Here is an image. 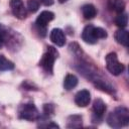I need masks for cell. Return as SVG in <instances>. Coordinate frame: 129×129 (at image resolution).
Segmentation results:
<instances>
[{
	"instance_id": "obj_3",
	"label": "cell",
	"mask_w": 129,
	"mask_h": 129,
	"mask_svg": "<svg viewBox=\"0 0 129 129\" xmlns=\"http://www.w3.org/2000/svg\"><path fill=\"white\" fill-rule=\"evenodd\" d=\"M106 68L114 76H119L124 71V64L118 60V56L115 52H110L106 55Z\"/></svg>"
},
{
	"instance_id": "obj_19",
	"label": "cell",
	"mask_w": 129,
	"mask_h": 129,
	"mask_svg": "<svg viewBox=\"0 0 129 129\" xmlns=\"http://www.w3.org/2000/svg\"><path fill=\"white\" fill-rule=\"evenodd\" d=\"M94 34H95V37L97 39H101V38H106L107 37L106 30L101 28V27H94Z\"/></svg>"
},
{
	"instance_id": "obj_18",
	"label": "cell",
	"mask_w": 129,
	"mask_h": 129,
	"mask_svg": "<svg viewBox=\"0 0 129 129\" xmlns=\"http://www.w3.org/2000/svg\"><path fill=\"white\" fill-rule=\"evenodd\" d=\"M27 8L30 12L34 13L39 8V2L37 0H27Z\"/></svg>"
},
{
	"instance_id": "obj_5",
	"label": "cell",
	"mask_w": 129,
	"mask_h": 129,
	"mask_svg": "<svg viewBox=\"0 0 129 129\" xmlns=\"http://www.w3.org/2000/svg\"><path fill=\"white\" fill-rule=\"evenodd\" d=\"M11 11L13 13V15L18 18V19H24L27 15L26 9L24 7V4L22 2V0H10L9 2Z\"/></svg>"
},
{
	"instance_id": "obj_1",
	"label": "cell",
	"mask_w": 129,
	"mask_h": 129,
	"mask_svg": "<svg viewBox=\"0 0 129 129\" xmlns=\"http://www.w3.org/2000/svg\"><path fill=\"white\" fill-rule=\"evenodd\" d=\"M107 123L113 128H121L129 124V111L125 107H118L107 117Z\"/></svg>"
},
{
	"instance_id": "obj_24",
	"label": "cell",
	"mask_w": 129,
	"mask_h": 129,
	"mask_svg": "<svg viewBox=\"0 0 129 129\" xmlns=\"http://www.w3.org/2000/svg\"><path fill=\"white\" fill-rule=\"evenodd\" d=\"M68 0H58V2L59 3H64V2H67Z\"/></svg>"
},
{
	"instance_id": "obj_4",
	"label": "cell",
	"mask_w": 129,
	"mask_h": 129,
	"mask_svg": "<svg viewBox=\"0 0 129 129\" xmlns=\"http://www.w3.org/2000/svg\"><path fill=\"white\" fill-rule=\"evenodd\" d=\"M19 118L28 120V121H35L39 118V112L33 104H23L18 111Z\"/></svg>"
},
{
	"instance_id": "obj_23",
	"label": "cell",
	"mask_w": 129,
	"mask_h": 129,
	"mask_svg": "<svg viewBox=\"0 0 129 129\" xmlns=\"http://www.w3.org/2000/svg\"><path fill=\"white\" fill-rule=\"evenodd\" d=\"M3 43H4V35H3V33L0 31V48L3 46Z\"/></svg>"
},
{
	"instance_id": "obj_6",
	"label": "cell",
	"mask_w": 129,
	"mask_h": 129,
	"mask_svg": "<svg viewBox=\"0 0 129 129\" xmlns=\"http://www.w3.org/2000/svg\"><path fill=\"white\" fill-rule=\"evenodd\" d=\"M54 18V14L53 12L51 11H47V10H44L42 11L38 17L36 18V25L41 29V28H44L46 27V25L48 24V22H50L51 20H53Z\"/></svg>"
},
{
	"instance_id": "obj_20",
	"label": "cell",
	"mask_w": 129,
	"mask_h": 129,
	"mask_svg": "<svg viewBox=\"0 0 129 129\" xmlns=\"http://www.w3.org/2000/svg\"><path fill=\"white\" fill-rule=\"evenodd\" d=\"M43 112L46 114V115H50L54 112V107L52 104H44L43 106Z\"/></svg>"
},
{
	"instance_id": "obj_14",
	"label": "cell",
	"mask_w": 129,
	"mask_h": 129,
	"mask_svg": "<svg viewBox=\"0 0 129 129\" xmlns=\"http://www.w3.org/2000/svg\"><path fill=\"white\" fill-rule=\"evenodd\" d=\"M82 126V117L80 115H72L68 118V128H78Z\"/></svg>"
},
{
	"instance_id": "obj_10",
	"label": "cell",
	"mask_w": 129,
	"mask_h": 129,
	"mask_svg": "<svg viewBox=\"0 0 129 129\" xmlns=\"http://www.w3.org/2000/svg\"><path fill=\"white\" fill-rule=\"evenodd\" d=\"M93 111H94V115L101 119L106 111V104L102 99H96L93 103Z\"/></svg>"
},
{
	"instance_id": "obj_21",
	"label": "cell",
	"mask_w": 129,
	"mask_h": 129,
	"mask_svg": "<svg viewBox=\"0 0 129 129\" xmlns=\"http://www.w3.org/2000/svg\"><path fill=\"white\" fill-rule=\"evenodd\" d=\"M23 86H24V88H25L26 90H35V89H33V84L29 83L28 81L24 82V83H23Z\"/></svg>"
},
{
	"instance_id": "obj_8",
	"label": "cell",
	"mask_w": 129,
	"mask_h": 129,
	"mask_svg": "<svg viewBox=\"0 0 129 129\" xmlns=\"http://www.w3.org/2000/svg\"><path fill=\"white\" fill-rule=\"evenodd\" d=\"M91 101V95L88 90H81L75 96V103L79 107H86Z\"/></svg>"
},
{
	"instance_id": "obj_7",
	"label": "cell",
	"mask_w": 129,
	"mask_h": 129,
	"mask_svg": "<svg viewBox=\"0 0 129 129\" xmlns=\"http://www.w3.org/2000/svg\"><path fill=\"white\" fill-rule=\"evenodd\" d=\"M49 38L57 46H63L66 43V35L60 28H53L49 34Z\"/></svg>"
},
{
	"instance_id": "obj_2",
	"label": "cell",
	"mask_w": 129,
	"mask_h": 129,
	"mask_svg": "<svg viewBox=\"0 0 129 129\" xmlns=\"http://www.w3.org/2000/svg\"><path fill=\"white\" fill-rule=\"evenodd\" d=\"M58 56V51L53 47V46H47L46 47V51L43 53L39 64L40 67L48 74H52L53 72V63L54 60L57 58Z\"/></svg>"
},
{
	"instance_id": "obj_9",
	"label": "cell",
	"mask_w": 129,
	"mask_h": 129,
	"mask_svg": "<svg viewBox=\"0 0 129 129\" xmlns=\"http://www.w3.org/2000/svg\"><path fill=\"white\" fill-rule=\"evenodd\" d=\"M94 27L92 24H89L87 25L83 32H82V39L87 42V43H90V44H94L98 41V39L95 37V34H94Z\"/></svg>"
},
{
	"instance_id": "obj_16",
	"label": "cell",
	"mask_w": 129,
	"mask_h": 129,
	"mask_svg": "<svg viewBox=\"0 0 129 129\" xmlns=\"http://www.w3.org/2000/svg\"><path fill=\"white\" fill-rule=\"evenodd\" d=\"M14 69V63L6 58L3 54H0V71H11Z\"/></svg>"
},
{
	"instance_id": "obj_13",
	"label": "cell",
	"mask_w": 129,
	"mask_h": 129,
	"mask_svg": "<svg viewBox=\"0 0 129 129\" xmlns=\"http://www.w3.org/2000/svg\"><path fill=\"white\" fill-rule=\"evenodd\" d=\"M78 85V78L73 75V74H69L66 76L64 81H63V87L66 90L70 91L72 89H74L76 86Z\"/></svg>"
},
{
	"instance_id": "obj_22",
	"label": "cell",
	"mask_w": 129,
	"mask_h": 129,
	"mask_svg": "<svg viewBox=\"0 0 129 129\" xmlns=\"http://www.w3.org/2000/svg\"><path fill=\"white\" fill-rule=\"evenodd\" d=\"M39 1H40V3H42L45 6H49V5L53 4V0H39Z\"/></svg>"
},
{
	"instance_id": "obj_15",
	"label": "cell",
	"mask_w": 129,
	"mask_h": 129,
	"mask_svg": "<svg viewBox=\"0 0 129 129\" xmlns=\"http://www.w3.org/2000/svg\"><path fill=\"white\" fill-rule=\"evenodd\" d=\"M109 6L112 10L121 13L124 11L125 8V2L124 0H109Z\"/></svg>"
},
{
	"instance_id": "obj_11",
	"label": "cell",
	"mask_w": 129,
	"mask_h": 129,
	"mask_svg": "<svg viewBox=\"0 0 129 129\" xmlns=\"http://www.w3.org/2000/svg\"><path fill=\"white\" fill-rule=\"evenodd\" d=\"M115 39L117 40L118 43H120V44H122L124 46H128V42H129L128 31L123 29V28H120L115 33Z\"/></svg>"
},
{
	"instance_id": "obj_12",
	"label": "cell",
	"mask_w": 129,
	"mask_h": 129,
	"mask_svg": "<svg viewBox=\"0 0 129 129\" xmlns=\"http://www.w3.org/2000/svg\"><path fill=\"white\" fill-rule=\"evenodd\" d=\"M82 13L85 19H92L97 15V9L93 4H86L82 7Z\"/></svg>"
},
{
	"instance_id": "obj_17",
	"label": "cell",
	"mask_w": 129,
	"mask_h": 129,
	"mask_svg": "<svg viewBox=\"0 0 129 129\" xmlns=\"http://www.w3.org/2000/svg\"><path fill=\"white\" fill-rule=\"evenodd\" d=\"M127 23H128V16H127V13H124V12H121L117 15V17L115 18V24L120 27V28H124L127 26Z\"/></svg>"
}]
</instances>
